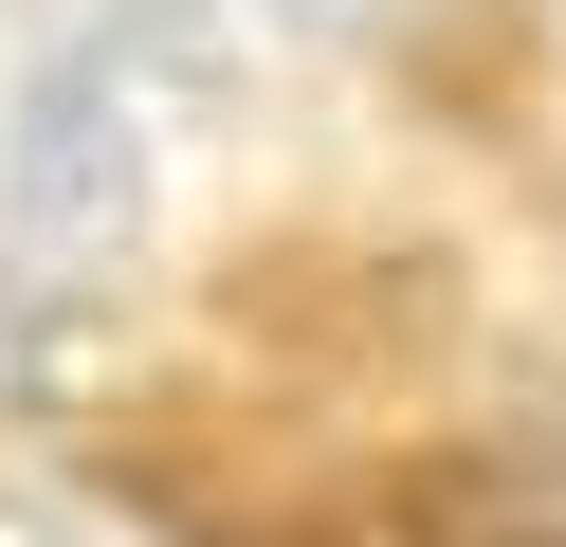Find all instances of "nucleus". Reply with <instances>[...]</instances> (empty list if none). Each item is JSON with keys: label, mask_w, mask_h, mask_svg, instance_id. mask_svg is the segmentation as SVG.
<instances>
[{"label": "nucleus", "mask_w": 566, "mask_h": 547, "mask_svg": "<svg viewBox=\"0 0 566 547\" xmlns=\"http://www.w3.org/2000/svg\"><path fill=\"white\" fill-rule=\"evenodd\" d=\"M402 529L420 547H566V383L512 401V420H475L457 456L402 474Z\"/></svg>", "instance_id": "f03ea898"}, {"label": "nucleus", "mask_w": 566, "mask_h": 547, "mask_svg": "<svg viewBox=\"0 0 566 547\" xmlns=\"http://www.w3.org/2000/svg\"><path fill=\"white\" fill-rule=\"evenodd\" d=\"M274 19H311V36H366V19H402V0H274Z\"/></svg>", "instance_id": "7ed1b4c3"}, {"label": "nucleus", "mask_w": 566, "mask_h": 547, "mask_svg": "<svg viewBox=\"0 0 566 547\" xmlns=\"http://www.w3.org/2000/svg\"><path fill=\"white\" fill-rule=\"evenodd\" d=\"M128 219H147V92H128L111 36H74L0 109V238L92 274V255H128Z\"/></svg>", "instance_id": "f257e3e1"}]
</instances>
